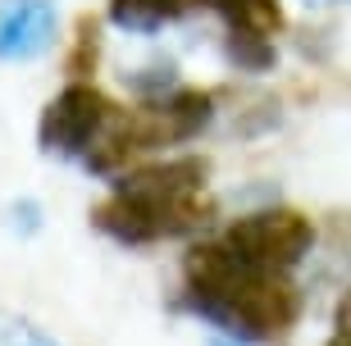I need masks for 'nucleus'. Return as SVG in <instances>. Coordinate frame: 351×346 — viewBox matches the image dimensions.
<instances>
[{"label":"nucleus","mask_w":351,"mask_h":346,"mask_svg":"<svg viewBox=\"0 0 351 346\" xmlns=\"http://www.w3.org/2000/svg\"><path fill=\"white\" fill-rule=\"evenodd\" d=\"M5 214H10V228L23 232V237L41 228V206H37V201H19V206H10Z\"/></svg>","instance_id":"obj_9"},{"label":"nucleus","mask_w":351,"mask_h":346,"mask_svg":"<svg viewBox=\"0 0 351 346\" xmlns=\"http://www.w3.org/2000/svg\"><path fill=\"white\" fill-rule=\"evenodd\" d=\"M210 164L201 155H165L110 178V196L91 210V223L119 246L178 242L206 228Z\"/></svg>","instance_id":"obj_2"},{"label":"nucleus","mask_w":351,"mask_h":346,"mask_svg":"<svg viewBox=\"0 0 351 346\" xmlns=\"http://www.w3.org/2000/svg\"><path fill=\"white\" fill-rule=\"evenodd\" d=\"M60 5L55 0H0V60L27 64L55 46Z\"/></svg>","instance_id":"obj_5"},{"label":"nucleus","mask_w":351,"mask_h":346,"mask_svg":"<svg viewBox=\"0 0 351 346\" xmlns=\"http://www.w3.org/2000/svg\"><path fill=\"white\" fill-rule=\"evenodd\" d=\"M223 256L242 260L251 269H269V273H292L315 246V223L297 210L269 206V210H251L237 214L228 228L215 237Z\"/></svg>","instance_id":"obj_3"},{"label":"nucleus","mask_w":351,"mask_h":346,"mask_svg":"<svg viewBox=\"0 0 351 346\" xmlns=\"http://www.w3.org/2000/svg\"><path fill=\"white\" fill-rule=\"evenodd\" d=\"M182 306L233 346H274L301 319V292L292 273L251 269L223 256L219 242H201L182 260Z\"/></svg>","instance_id":"obj_1"},{"label":"nucleus","mask_w":351,"mask_h":346,"mask_svg":"<svg viewBox=\"0 0 351 346\" xmlns=\"http://www.w3.org/2000/svg\"><path fill=\"white\" fill-rule=\"evenodd\" d=\"M210 346H233V342H210Z\"/></svg>","instance_id":"obj_11"},{"label":"nucleus","mask_w":351,"mask_h":346,"mask_svg":"<svg viewBox=\"0 0 351 346\" xmlns=\"http://www.w3.org/2000/svg\"><path fill=\"white\" fill-rule=\"evenodd\" d=\"M0 346H60L46 328H37L32 319H10L0 328Z\"/></svg>","instance_id":"obj_8"},{"label":"nucleus","mask_w":351,"mask_h":346,"mask_svg":"<svg viewBox=\"0 0 351 346\" xmlns=\"http://www.w3.org/2000/svg\"><path fill=\"white\" fill-rule=\"evenodd\" d=\"M315 5H351V0H315Z\"/></svg>","instance_id":"obj_10"},{"label":"nucleus","mask_w":351,"mask_h":346,"mask_svg":"<svg viewBox=\"0 0 351 346\" xmlns=\"http://www.w3.org/2000/svg\"><path fill=\"white\" fill-rule=\"evenodd\" d=\"M192 5L196 0H110V5H105V18H110L119 32L156 37V32H165L169 23H178Z\"/></svg>","instance_id":"obj_7"},{"label":"nucleus","mask_w":351,"mask_h":346,"mask_svg":"<svg viewBox=\"0 0 351 346\" xmlns=\"http://www.w3.org/2000/svg\"><path fill=\"white\" fill-rule=\"evenodd\" d=\"M201 5L223 18V32H228V37L274 41L283 32V5H278V0H201Z\"/></svg>","instance_id":"obj_6"},{"label":"nucleus","mask_w":351,"mask_h":346,"mask_svg":"<svg viewBox=\"0 0 351 346\" xmlns=\"http://www.w3.org/2000/svg\"><path fill=\"white\" fill-rule=\"evenodd\" d=\"M114 110L119 105L110 101L101 87H91V82H69V87L55 91L51 101H46V110H41V123H37L41 151L55 155V160L82 164V160L101 146Z\"/></svg>","instance_id":"obj_4"}]
</instances>
